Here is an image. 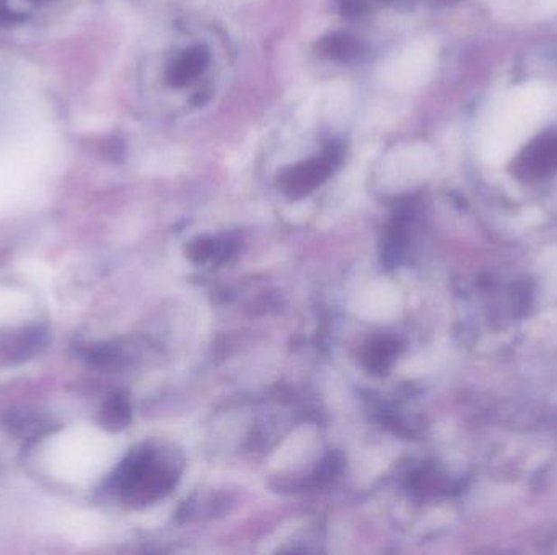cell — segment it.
I'll return each instance as SVG.
<instances>
[{
    "instance_id": "6da1fadb",
    "label": "cell",
    "mask_w": 557,
    "mask_h": 555,
    "mask_svg": "<svg viewBox=\"0 0 557 555\" xmlns=\"http://www.w3.org/2000/svg\"><path fill=\"white\" fill-rule=\"evenodd\" d=\"M546 105V91L540 85H526L510 95L487 135V157L502 160L524 141L533 125L540 121Z\"/></svg>"
},
{
    "instance_id": "7a4b0ae2",
    "label": "cell",
    "mask_w": 557,
    "mask_h": 555,
    "mask_svg": "<svg viewBox=\"0 0 557 555\" xmlns=\"http://www.w3.org/2000/svg\"><path fill=\"white\" fill-rule=\"evenodd\" d=\"M175 481V474L158 465L152 451H137L129 456L116 474L117 490L134 502L160 497L172 489Z\"/></svg>"
},
{
    "instance_id": "3957f363",
    "label": "cell",
    "mask_w": 557,
    "mask_h": 555,
    "mask_svg": "<svg viewBox=\"0 0 557 555\" xmlns=\"http://www.w3.org/2000/svg\"><path fill=\"white\" fill-rule=\"evenodd\" d=\"M341 157V149L338 145H331L323 155L293 166L281 178L283 191L291 198L307 196L308 192L313 191L318 184H321L333 173L334 168L339 165Z\"/></svg>"
},
{
    "instance_id": "277c9868",
    "label": "cell",
    "mask_w": 557,
    "mask_h": 555,
    "mask_svg": "<svg viewBox=\"0 0 557 555\" xmlns=\"http://www.w3.org/2000/svg\"><path fill=\"white\" fill-rule=\"evenodd\" d=\"M209 62V54L202 48H192L186 51L180 58L176 59L175 64L168 69V82L175 87H183L198 79L200 72L206 69Z\"/></svg>"
},
{
    "instance_id": "5b68a950",
    "label": "cell",
    "mask_w": 557,
    "mask_h": 555,
    "mask_svg": "<svg viewBox=\"0 0 557 555\" xmlns=\"http://www.w3.org/2000/svg\"><path fill=\"white\" fill-rule=\"evenodd\" d=\"M44 339V334L40 329H25L12 339L5 340L2 347V356L7 362L23 360L34 354Z\"/></svg>"
},
{
    "instance_id": "8992f818",
    "label": "cell",
    "mask_w": 557,
    "mask_h": 555,
    "mask_svg": "<svg viewBox=\"0 0 557 555\" xmlns=\"http://www.w3.org/2000/svg\"><path fill=\"white\" fill-rule=\"evenodd\" d=\"M320 51L328 58L348 60L357 54L358 44L348 34H331L320 44Z\"/></svg>"
},
{
    "instance_id": "52a82bcc",
    "label": "cell",
    "mask_w": 557,
    "mask_h": 555,
    "mask_svg": "<svg viewBox=\"0 0 557 555\" xmlns=\"http://www.w3.org/2000/svg\"><path fill=\"white\" fill-rule=\"evenodd\" d=\"M129 415H131V411H129L127 401L121 396H115V398L109 399L107 406L103 409L101 422L105 423V427L116 430V429L125 427L129 421Z\"/></svg>"
},
{
    "instance_id": "ba28073f",
    "label": "cell",
    "mask_w": 557,
    "mask_h": 555,
    "mask_svg": "<svg viewBox=\"0 0 557 555\" xmlns=\"http://www.w3.org/2000/svg\"><path fill=\"white\" fill-rule=\"evenodd\" d=\"M396 354V344L390 339L378 340L375 346L370 348V354H368V364L370 368L374 370H385L388 364L391 362V358Z\"/></svg>"
},
{
    "instance_id": "9c48e42d",
    "label": "cell",
    "mask_w": 557,
    "mask_h": 555,
    "mask_svg": "<svg viewBox=\"0 0 557 555\" xmlns=\"http://www.w3.org/2000/svg\"><path fill=\"white\" fill-rule=\"evenodd\" d=\"M344 12L348 17H357L364 12V0H344Z\"/></svg>"
}]
</instances>
